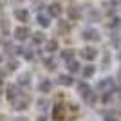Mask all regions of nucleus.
<instances>
[{
	"label": "nucleus",
	"instance_id": "5701e85b",
	"mask_svg": "<svg viewBox=\"0 0 121 121\" xmlns=\"http://www.w3.org/2000/svg\"><path fill=\"white\" fill-rule=\"evenodd\" d=\"M110 45H112V47H117V49L121 47V35H119V33H116V31H112V36H110Z\"/></svg>",
	"mask_w": 121,
	"mask_h": 121
},
{
	"label": "nucleus",
	"instance_id": "4c0bfd02",
	"mask_svg": "<svg viewBox=\"0 0 121 121\" xmlns=\"http://www.w3.org/2000/svg\"><path fill=\"white\" fill-rule=\"evenodd\" d=\"M15 121H29V119H25V117H18V119H15Z\"/></svg>",
	"mask_w": 121,
	"mask_h": 121
},
{
	"label": "nucleus",
	"instance_id": "9b49d317",
	"mask_svg": "<svg viewBox=\"0 0 121 121\" xmlns=\"http://www.w3.org/2000/svg\"><path fill=\"white\" fill-rule=\"evenodd\" d=\"M38 91H40L42 94H49V92L52 91V81H51L49 78H43V80L38 83Z\"/></svg>",
	"mask_w": 121,
	"mask_h": 121
},
{
	"label": "nucleus",
	"instance_id": "1a4fd4ad",
	"mask_svg": "<svg viewBox=\"0 0 121 121\" xmlns=\"http://www.w3.org/2000/svg\"><path fill=\"white\" fill-rule=\"evenodd\" d=\"M58 83L63 87H72L74 85V74H58Z\"/></svg>",
	"mask_w": 121,
	"mask_h": 121
},
{
	"label": "nucleus",
	"instance_id": "4468645a",
	"mask_svg": "<svg viewBox=\"0 0 121 121\" xmlns=\"http://www.w3.org/2000/svg\"><path fill=\"white\" fill-rule=\"evenodd\" d=\"M61 13H63V9H61V5L58 4V2H54V4L49 5V16H52V18H60Z\"/></svg>",
	"mask_w": 121,
	"mask_h": 121
},
{
	"label": "nucleus",
	"instance_id": "a878e982",
	"mask_svg": "<svg viewBox=\"0 0 121 121\" xmlns=\"http://www.w3.org/2000/svg\"><path fill=\"white\" fill-rule=\"evenodd\" d=\"M69 29H71V24L67 20H58V31L60 33H69Z\"/></svg>",
	"mask_w": 121,
	"mask_h": 121
},
{
	"label": "nucleus",
	"instance_id": "7ed1b4c3",
	"mask_svg": "<svg viewBox=\"0 0 121 121\" xmlns=\"http://www.w3.org/2000/svg\"><path fill=\"white\" fill-rule=\"evenodd\" d=\"M80 56H81V60H85V61H94L98 56H99V51H98L96 47L87 45V47H83V49L80 51Z\"/></svg>",
	"mask_w": 121,
	"mask_h": 121
},
{
	"label": "nucleus",
	"instance_id": "423d86ee",
	"mask_svg": "<svg viewBox=\"0 0 121 121\" xmlns=\"http://www.w3.org/2000/svg\"><path fill=\"white\" fill-rule=\"evenodd\" d=\"M20 94H22V89L18 85H15V83L7 85V89H5V98H7V101H11V103L20 96Z\"/></svg>",
	"mask_w": 121,
	"mask_h": 121
},
{
	"label": "nucleus",
	"instance_id": "412c9836",
	"mask_svg": "<svg viewBox=\"0 0 121 121\" xmlns=\"http://www.w3.org/2000/svg\"><path fill=\"white\" fill-rule=\"evenodd\" d=\"M58 40H47L45 42V51L47 52H51V54H52V52H56V51H58Z\"/></svg>",
	"mask_w": 121,
	"mask_h": 121
},
{
	"label": "nucleus",
	"instance_id": "a211bd4d",
	"mask_svg": "<svg viewBox=\"0 0 121 121\" xmlns=\"http://www.w3.org/2000/svg\"><path fill=\"white\" fill-rule=\"evenodd\" d=\"M69 18H71L72 22H76V20L81 18V11H80L78 5H71V7H69Z\"/></svg>",
	"mask_w": 121,
	"mask_h": 121
},
{
	"label": "nucleus",
	"instance_id": "6ab92c4d",
	"mask_svg": "<svg viewBox=\"0 0 121 121\" xmlns=\"http://www.w3.org/2000/svg\"><path fill=\"white\" fill-rule=\"evenodd\" d=\"M36 107H38V110H40V112H47V110H49V107H51V103H49L47 98H40V99L36 101Z\"/></svg>",
	"mask_w": 121,
	"mask_h": 121
},
{
	"label": "nucleus",
	"instance_id": "b1692460",
	"mask_svg": "<svg viewBox=\"0 0 121 121\" xmlns=\"http://www.w3.org/2000/svg\"><path fill=\"white\" fill-rule=\"evenodd\" d=\"M107 25H108L112 31H114V29L117 31V29L121 27V18H119V16H114V15H112V16H110V22H108Z\"/></svg>",
	"mask_w": 121,
	"mask_h": 121
},
{
	"label": "nucleus",
	"instance_id": "f704fd0d",
	"mask_svg": "<svg viewBox=\"0 0 121 121\" xmlns=\"http://www.w3.org/2000/svg\"><path fill=\"white\" fill-rule=\"evenodd\" d=\"M4 78H5V71H0V85L4 83Z\"/></svg>",
	"mask_w": 121,
	"mask_h": 121
},
{
	"label": "nucleus",
	"instance_id": "7c9ffc66",
	"mask_svg": "<svg viewBox=\"0 0 121 121\" xmlns=\"http://www.w3.org/2000/svg\"><path fill=\"white\" fill-rule=\"evenodd\" d=\"M4 49H5V54H15V47H13V43H9V42H5L4 43Z\"/></svg>",
	"mask_w": 121,
	"mask_h": 121
},
{
	"label": "nucleus",
	"instance_id": "58836bf2",
	"mask_svg": "<svg viewBox=\"0 0 121 121\" xmlns=\"http://www.w3.org/2000/svg\"><path fill=\"white\" fill-rule=\"evenodd\" d=\"M117 58L121 60V47H119V52H117Z\"/></svg>",
	"mask_w": 121,
	"mask_h": 121
},
{
	"label": "nucleus",
	"instance_id": "c03bdc74",
	"mask_svg": "<svg viewBox=\"0 0 121 121\" xmlns=\"http://www.w3.org/2000/svg\"><path fill=\"white\" fill-rule=\"evenodd\" d=\"M119 5H121V2H119Z\"/></svg>",
	"mask_w": 121,
	"mask_h": 121
},
{
	"label": "nucleus",
	"instance_id": "9d476101",
	"mask_svg": "<svg viewBox=\"0 0 121 121\" xmlns=\"http://www.w3.org/2000/svg\"><path fill=\"white\" fill-rule=\"evenodd\" d=\"M15 18L18 22H29V11L25 9V7H16L15 9Z\"/></svg>",
	"mask_w": 121,
	"mask_h": 121
},
{
	"label": "nucleus",
	"instance_id": "39448f33",
	"mask_svg": "<svg viewBox=\"0 0 121 121\" xmlns=\"http://www.w3.org/2000/svg\"><path fill=\"white\" fill-rule=\"evenodd\" d=\"M13 36H15V40H18V42H25L31 36V31H29L27 25H20V27H16V29L13 31Z\"/></svg>",
	"mask_w": 121,
	"mask_h": 121
},
{
	"label": "nucleus",
	"instance_id": "f257e3e1",
	"mask_svg": "<svg viewBox=\"0 0 121 121\" xmlns=\"http://www.w3.org/2000/svg\"><path fill=\"white\" fill-rule=\"evenodd\" d=\"M76 89H78L80 98L85 101V103H89V105H96L98 96H96V92L92 91V87L89 85L87 81H78V83H76Z\"/></svg>",
	"mask_w": 121,
	"mask_h": 121
},
{
	"label": "nucleus",
	"instance_id": "c756f323",
	"mask_svg": "<svg viewBox=\"0 0 121 121\" xmlns=\"http://www.w3.org/2000/svg\"><path fill=\"white\" fill-rule=\"evenodd\" d=\"M110 65V52H103V61H101V67L107 69V67Z\"/></svg>",
	"mask_w": 121,
	"mask_h": 121
},
{
	"label": "nucleus",
	"instance_id": "f3484780",
	"mask_svg": "<svg viewBox=\"0 0 121 121\" xmlns=\"http://www.w3.org/2000/svg\"><path fill=\"white\" fill-rule=\"evenodd\" d=\"M31 40H33L35 45H42V43H45V35H43L42 31H36V33L31 35Z\"/></svg>",
	"mask_w": 121,
	"mask_h": 121
},
{
	"label": "nucleus",
	"instance_id": "dca6fc26",
	"mask_svg": "<svg viewBox=\"0 0 121 121\" xmlns=\"http://www.w3.org/2000/svg\"><path fill=\"white\" fill-rule=\"evenodd\" d=\"M67 71L71 72V74H76V72H80V71H81L80 61H78V60H74V58H72L71 61H67Z\"/></svg>",
	"mask_w": 121,
	"mask_h": 121
},
{
	"label": "nucleus",
	"instance_id": "0eeeda50",
	"mask_svg": "<svg viewBox=\"0 0 121 121\" xmlns=\"http://www.w3.org/2000/svg\"><path fill=\"white\" fill-rule=\"evenodd\" d=\"M29 101H31V98H27V96H24V94H20V96H18L15 101H13V107H15V110H25V108L29 107Z\"/></svg>",
	"mask_w": 121,
	"mask_h": 121
},
{
	"label": "nucleus",
	"instance_id": "2eb2a0df",
	"mask_svg": "<svg viewBox=\"0 0 121 121\" xmlns=\"http://www.w3.org/2000/svg\"><path fill=\"white\" fill-rule=\"evenodd\" d=\"M80 72L85 80H91V78H94V74H96V67L94 65H85V67H81Z\"/></svg>",
	"mask_w": 121,
	"mask_h": 121
},
{
	"label": "nucleus",
	"instance_id": "c85d7f7f",
	"mask_svg": "<svg viewBox=\"0 0 121 121\" xmlns=\"http://www.w3.org/2000/svg\"><path fill=\"white\" fill-rule=\"evenodd\" d=\"M89 7H91V5H89ZM98 18H99V13H98L96 9H92V7H91V9H89V20H91V22H96Z\"/></svg>",
	"mask_w": 121,
	"mask_h": 121
},
{
	"label": "nucleus",
	"instance_id": "37998d69",
	"mask_svg": "<svg viewBox=\"0 0 121 121\" xmlns=\"http://www.w3.org/2000/svg\"><path fill=\"white\" fill-rule=\"evenodd\" d=\"M0 9H2V4H0Z\"/></svg>",
	"mask_w": 121,
	"mask_h": 121
},
{
	"label": "nucleus",
	"instance_id": "f8f14e48",
	"mask_svg": "<svg viewBox=\"0 0 121 121\" xmlns=\"http://www.w3.org/2000/svg\"><path fill=\"white\" fill-rule=\"evenodd\" d=\"M16 85L20 87V89H27V87H31V74H29V72H24V74H20V76H18Z\"/></svg>",
	"mask_w": 121,
	"mask_h": 121
},
{
	"label": "nucleus",
	"instance_id": "72a5a7b5",
	"mask_svg": "<svg viewBox=\"0 0 121 121\" xmlns=\"http://www.w3.org/2000/svg\"><path fill=\"white\" fill-rule=\"evenodd\" d=\"M105 121H117V117H116V116H110V114H107V116H105Z\"/></svg>",
	"mask_w": 121,
	"mask_h": 121
},
{
	"label": "nucleus",
	"instance_id": "aec40b11",
	"mask_svg": "<svg viewBox=\"0 0 121 121\" xmlns=\"http://www.w3.org/2000/svg\"><path fill=\"white\" fill-rule=\"evenodd\" d=\"M36 20H38V25H40V27H43V29H47V27L51 25V18H49L47 15L38 13V18H36Z\"/></svg>",
	"mask_w": 121,
	"mask_h": 121
},
{
	"label": "nucleus",
	"instance_id": "2f4dec72",
	"mask_svg": "<svg viewBox=\"0 0 121 121\" xmlns=\"http://www.w3.org/2000/svg\"><path fill=\"white\" fill-rule=\"evenodd\" d=\"M67 112H69V114H74V116H78L80 107H78V105H69V107H67Z\"/></svg>",
	"mask_w": 121,
	"mask_h": 121
},
{
	"label": "nucleus",
	"instance_id": "f03ea898",
	"mask_svg": "<svg viewBox=\"0 0 121 121\" xmlns=\"http://www.w3.org/2000/svg\"><path fill=\"white\" fill-rule=\"evenodd\" d=\"M96 89L103 94V92H116V80L114 78H103L101 81H98V85H96Z\"/></svg>",
	"mask_w": 121,
	"mask_h": 121
},
{
	"label": "nucleus",
	"instance_id": "6e6552de",
	"mask_svg": "<svg viewBox=\"0 0 121 121\" xmlns=\"http://www.w3.org/2000/svg\"><path fill=\"white\" fill-rule=\"evenodd\" d=\"M65 112H67V108L61 103H56L54 105V108H52V119L54 121H63L65 119Z\"/></svg>",
	"mask_w": 121,
	"mask_h": 121
},
{
	"label": "nucleus",
	"instance_id": "473e14b6",
	"mask_svg": "<svg viewBox=\"0 0 121 121\" xmlns=\"http://www.w3.org/2000/svg\"><path fill=\"white\" fill-rule=\"evenodd\" d=\"M0 25H2L4 35H7V33H9V25H7V20H5V18H2V20H0Z\"/></svg>",
	"mask_w": 121,
	"mask_h": 121
},
{
	"label": "nucleus",
	"instance_id": "20e7f679",
	"mask_svg": "<svg viewBox=\"0 0 121 121\" xmlns=\"http://www.w3.org/2000/svg\"><path fill=\"white\" fill-rule=\"evenodd\" d=\"M81 38L85 42H99L101 40V33L94 27H87V29L81 31Z\"/></svg>",
	"mask_w": 121,
	"mask_h": 121
},
{
	"label": "nucleus",
	"instance_id": "cd10ccee",
	"mask_svg": "<svg viewBox=\"0 0 121 121\" xmlns=\"http://www.w3.org/2000/svg\"><path fill=\"white\" fill-rule=\"evenodd\" d=\"M103 7H105V13H107V15L112 16V15H114V7H116V4H114V2H107Z\"/></svg>",
	"mask_w": 121,
	"mask_h": 121
},
{
	"label": "nucleus",
	"instance_id": "4be33fe9",
	"mask_svg": "<svg viewBox=\"0 0 121 121\" xmlns=\"http://www.w3.org/2000/svg\"><path fill=\"white\" fill-rule=\"evenodd\" d=\"M60 58L65 61V63H67V61H71L72 58H74V51H72V49H63L60 52Z\"/></svg>",
	"mask_w": 121,
	"mask_h": 121
},
{
	"label": "nucleus",
	"instance_id": "a19ab883",
	"mask_svg": "<svg viewBox=\"0 0 121 121\" xmlns=\"http://www.w3.org/2000/svg\"><path fill=\"white\" fill-rule=\"evenodd\" d=\"M0 121H2V114H0Z\"/></svg>",
	"mask_w": 121,
	"mask_h": 121
},
{
	"label": "nucleus",
	"instance_id": "393cba45",
	"mask_svg": "<svg viewBox=\"0 0 121 121\" xmlns=\"http://www.w3.org/2000/svg\"><path fill=\"white\" fill-rule=\"evenodd\" d=\"M22 56H24L27 61L35 60V49H31V47H24V52H22Z\"/></svg>",
	"mask_w": 121,
	"mask_h": 121
},
{
	"label": "nucleus",
	"instance_id": "ea45409f",
	"mask_svg": "<svg viewBox=\"0 0 121 121\" xmlns=\"http://www.w3.org/2000/svg\"><path fill=\"white\" fill-rule=\"evenodd\" d=\"M119 76H121V67H119Z\"/></svg>",
	"mask_w": 121,
	"mask_h": 121
},
{
	"label": "nucleus",
	"instance_id": "e433bc0d",
	"mask_svg": "<svg viewBox=\"0 0 121 121\" xmlns=\"http://www.w3.org/2000/svg\"><path fill=\"white\" fill-rule=\"evenodd\" d=\"M117 98L121 99V87H117Z\"/></svg>",
	"mask_w": 121,
	"mask_h": 121
},
{
	"label": "nucleus",
	"instance_id": "c9c22d12",
	"mask_svg": "<svg viewBox=\"0 0 121 121\" xmlns=\"http://www.w3.org/2000/svg\"><path fill=\"white\" fill-rule=\"evenodd\" d=\"M38 121H47V117L45 116H38Z\"/></svg>",
	"mask_w": 121,
	"mask_h": 121
},
{
	"label": "nucleus",
	"instance_id": "79ce46f5",
	"mask_svg": "<svg viewBox=\"0 0 121 121\" xmlns=\"http://www.w3.org/2000/svg\"><path fill=\"white\" fill-rule=\"evenodd\" d=\"M0 61H2V56H0Z\"/></svg>",
	"mask_w": 121,
	"mask_h": 121
},
{
	"label": "nucleus",
	"instance_id": "ddd939ff",
	"mask_svg": "<svg viewBox=\"0 0 121 121\" xmlns=\"http://www.w3.org/2000/svg\"><path fill=\"white\" fill-rule=\"evenodd\" d=\"M42 63H43V67H45L47 71H56V65H58V61H56L54 56H45L43 60H42Z\"/></svg>",
	"mask_w": 121,
	"mask_h": 121
},
{
	"label": "nucleus",
	"instance_id": "bb28decb",
	"mask_svg": "<svg viewBox=\"0 0 121 121\" xmlns=\"http://www.w3.org/2000/svg\"><path fill=\"white\" fill-rule=\"evenodd\" d=\"M18 67H20L18 60H13V58H11V60L7 61V67H5V71H7V72H13V71H16Z\"/></svg>",
	"mask_w": 121,
	"mask_h": 121
}]
</instances>
